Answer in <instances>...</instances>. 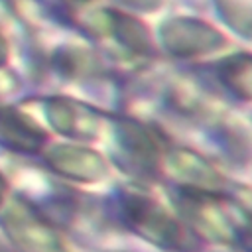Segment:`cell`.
<instances>
[{
	"mask_svg": "<svg viewBox=\"0 0 252 252\" xmlns=\"http://www.w3.org/2000/svg\"><path fill=\"white\" fill-rule=\"evenodd\" d=\"M118 209L128 228L167 252H197L201 248L191 228L183 226L144 193H124L118 201Z\"/></svg>",
	"mask_w": 252,
	"mask_h": 252,
	"instance_id": "cell-1",
	"label": "cell"
},
{
	"mask_svg": "<svg viewBox=\"0 0 252 252\" xmlns=\"http://www.w3.org/2000/svg\"><path fill=\"white\" fill-rule=\"evenodd\" d=\"M177 195V207L191 228L217 242H234L238 232L252 220V215L238 203L217 197L215 191H183Z\"/></svg>",
	"mask_w": 252,
	"mask_h": 252,
	"instance_id": "cell-2",
	"label": "cell"
},
{
	"mask_svg": "<svg viewBox=\"0 0 252 252\" xmlns=\"http://www.w3.org/2000/svg\"><path fill=\"white\" fill-rule=\"evenodd\" d=\"M12 242L26 252H59L61 242L53 226L30 205H14L4 217Z\"/></svg>",
	"mask_w": 252,
	"mask_h": 252,
	"instance_id": "cell-3",
	"label": "cell"
},
{
	"mask_svg": "<svg viewBox=\"0 0 252 252\" xmlns=\"http://www.w3.org/2000/svg\"><path fill=\"white\" fill-rule=\"evenodd\" d=\"M120 159L124 169H132L142 177H150L158 171V140L156 136L136 122L118 124Z\"/></svg>",
	"mask_w": 252,
	"mask_h": 252,
	"instance_id": "cell-4",
	"label": "cell"
},
{
	"mask_svg": "<svg viewBox=\"0 0 252 252\" xmlns=\"http://www.w3.org/2000/svg\"><path fill=\"white\" fill-rule=\"evenodd\" d=\"M167 167L183 191H217L222 187V177L213 169V165L189 150L171 152Z\"/></svg>",
	"mask_w": 252,
	"mask_h": 252,
	"instance_id": "cell-5",
	"label": "cell"
},
{
	"mask_svg": "<svg viewBox=\"0 0 252 252\" xmlns=\"http://www.w3.org/2000/svg\"><path fill=\"white\" fill-rule=\"evenodd\" d=\"M161 35L167 49L177 55L211 51L217 49L219 43H222V37L213 28L195 20H169L161 28Z\"/></svg>",
	"mask_w": 252,
	"mask_h": 252,
	"instance_id": "cell-6",
	"label": "cell"
},
{
	"mask_svg": "<svg viewBox=\"0 0 252 252\" xmlns=\"http://www.w3.org/2000/svg\"><path fill=\"white\" fill-rule=\"evenodd\" d=\"M47 163L59 175L75 181H98L104 177L106 165L102 158L91 150L77 146H57L47 154Z\"/></svg>",
	"mask_w": 252,
	"mask_h": 252,
	"instance_id": "cell-7",
	"label": "cell"
},
{
	"mask_svg": "<svg viewBox=\"0 0 252 252\" xmlns=\"http://www.w3.org/2000/svg\"><path fill=\"white\" fill-rule=\"evenodd\" d=\"M45 142V136L39 128L30 124L24 116L4 108L0 110V144L22 154L37 152Z\"/></svg>",
	"mask_w": 252,
	"mask_h": 252,
	"instance_id": "cell-8",
	"label": "cell"
},
{
	"mask_svg": "<svg viewBox=\"0 0 252 252\" xmlns=\"http://www.w3.org/2000/svg\"><path fill=\"white\" fill-rule=\"evenodd\" d=\"M49 120L53 122V126L67 134V136H77V138H87L93 136V132L83 126L85 122L79 120V108L77 104L69 102V100H51L49 102Z\"/></svg>",
	"mask_w": 252,
	"mask_h": 252,
	"instance_id": "cell-9",
	"label": "cell"
},
{
	"mask_svg": "<svg viewBox=\"0 0 252 252\" xmlns=\"http://www.w3.org/2000/svg\"><path fill=\"white\" fill-rule=\"evenodd\" d=\"M220 77L236 94L252 98V57L240 55L224 61L220 67Z\"/></svg>",
	"mask_w": 252,
	"mask_h": 252,
	"instance_id": "cell-10",
	"label": "cell"
},
{
	"mask_svg": "<svg viewBox=\"0 0 252 252\" xmlns=\"http://www.w3.org/2000/svg\"><path fill=\"white\" fill-rule=\"evenodd\" d=\"M219 2V10L224 12V18L230 22L234 14H238L236 22L232 28L240 30V33L244 35H252V2L250 0H217Z\"/></svg>",
	"mask_w": 252,
	"mask_h": 252,
	"instance_id": "cell-11",
	"label": "cell"
},
{
	"mask_svg": "<svg viewBox=\"0 0 252 252\" xmlns=\"http://www.w3.org/2000/svg\"><path fill=\"white\" fill-rule=\"evenodd\" d=\"M234 244L236 246H240L242 250H246V252H252V220L238 232V236H236V240H234Z\"/></svg>",
	"mask_w": 252,
	"mask_h": 252,
	"instance_id": "cell-12",
	"label": "cell"
},
{
	"mask_svg": "<svg viewBox=\"0 0 252 252\" xmlns=\"http://www.w3.org/2000/svg\"><path fill=\"white\" fill-rule=\"evenodd\" d=\"M6 187H8V185H6V179H4V177H2V173H0V203L4 201V195H6Z\"/></svg>",
	"mask_w": 252,
	"mask_h": 252,
	"instance_id": "cell-13",
	"label": "cell"
},
{
	"mask_svg": "<svg viewBox=\"0 0 252 252\" xmlns=\"http://www.w3.org/2000/svg\"><path fill=\"white\" fill-rule=\"evenodd\" d=\"M0 252H2V250H0Z\"/></svg>",
	"mask_w": 252,
	"mask_h": 252,
	"instance_id": "cell-14",
	"label": "cell"
}]
</instances>
